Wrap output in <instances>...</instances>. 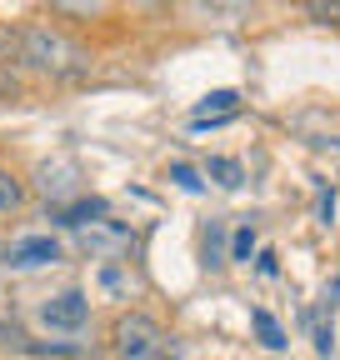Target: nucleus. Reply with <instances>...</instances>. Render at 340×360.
<instances>
[{
  "label": "nucleus",
  "mask_w": 340,
  "mask_h": 360,
  "mask_svg": "<svg viewBox=\"0 0 340 360\" xmlns=\"http://www.w3.org/2000/svg\"><path fill=\"white\" fill-rule=\"evenodd\" d=\"M15 51H20V65L25 70H40V75H75L80 70V51L51 25H25L20 40H15Z\"/></svg>",
  "instance_id": "1"
},
{
  "label": "nucleus",
  "mask_w": 340,
  "mask_h": 360,
  "mask_svg": "<svg viewBox=\"0 0 340 360\" xmlns=\"http://www.w3.org/2000/svg\"><path fill=\"white\" fill-rule=\"evenodd\" d=\"M110 345H115L120 360H160L170 350L160 321H150V315H140V310H131V315H120V321H115Z\"/></svg>",
  "instance_id": "2"
},
{
  "label": "nucleus",
  "mask_w": 340,
  "mask_h": 360,
  "mask_svg": "<svg viewBox=\"0 0 340 360\" xmlns=\"http://www.w3.org/2000/svg\"><path fill=\"white\" fill-rule=\"evenodd\" d=\"M40 321L51 330L75 335V330H85V321H91V300H85V290H60V295H51L40 305Z\"/></svg>",
  "instance_id": "3"
},
{
  "label": "nucleus",
  "mask_w": 340,
  "mask_h": 360,
  "mask_svg": "<svg viewBox=\"0 0 340 360\" xmlns=\"http://www.w3.org/2000/svg\"><path fill=\"white\" fill-rule=\"evenodd\" d=\"M6 260H11L15 270L55 265V260H60V245H55L51 236H20V240H11V245H6Z\"/></svg>",
  "instance_id": "4"
},
{
  "label": "nucleus",
  "mask_w": 340,
  "mask_h": 360,
  "mask_svg": "<svg viewBox=\"0 0 340 360\" xmlns=\"http://www.w3.org/2000/svg\"><path fill=\"white\" fill-rule=\"evenodd\" d=\"M235 105H240V96H235V90H210V96L200 101V110H195V130L230 120V115H235Z\"/></svg>",
  "instance_id": "5"
},
{
  "label": "nucleus",
  "mask_w": 340,
  "mask_h": 360,
  "mask_svg": "<svg viewBox=\"0 0 340 360\" xmlns=\"http://www.w3.org/2000/svg\"><path fill=\"white\" fill-rule=\"evenodd\" d=\"M25 205V186H20V175L11 165H0V215H15Z\"/></svg>",
  "instance_id": "6"
},
{
  "label": "nucleus",
  "mask_w": 340,
  "mask_h": 360,
  "mask_svg": "<svg viewBox=\"0 0 340 360\" xmlns=\"http://www.w3.org/2000/svg\"><path fill=\"white\" fill-rule=\"evenodd\" d=\"M105 215H110V210H105V200H75V205H65V210H60V225H75V231H80L85 220L100 225Z\"/></svg>",
  "instance_id": "7"
},
{
  "label": "nucleus",
  "mask_w": 340,
  "mask_h": 360,
  "mask_svg": "<svg viewBox=\"0 0 340 360\" xmlns=\"http://www.w3.org/2000/svg\"><path fill=\"white\" fill-rule=\"evenodd\" d=\"M250 326H255V330H261V340H266L270 350H285V345H290V335L280 330V321H275V315H270V310H250Z\"/></svg>",
  "instance_id": "8"
},
{
  "label": "nucleus",
  "mask_w": 340,
  "mask_h": 360,
  "mask_svg": "<svg viewBox=\"0 0 340 360\" xmlns=\"http://www.w3.org/2000/svg\"><path fill=\"white\" fill-rule=\"evenodd\" d=\"M210 180H216V186H225V191H235L240 180H245V170H240V160L216 155V160H210Z\"/></svg>",
  "instance_id": "9"
},
{
  "label": "nucleus",
  "mask_w": 340,
  "mask_h": 360,
  "mask_svg": "<svg viewBox=\"0 0 340 360\" xmlns=\"http://www.w3.org/2000/svg\"><path fill=\"white\" fill-rule=\"evenodd\" d=\"M170 180H176L181 191H190V195H200V191H205L200 170H195V165H185V160H176V165H170Z\"/></svg>",
  "instance_id": "10"
},
{
  "label": "nucleus",
  "mask_w": 340,
  "mask_h": 360,
  "mask_svg": "<svg viewBox=\"0 0 340 360\" xmlns=\"http://www.w3.org/2000/svg\"><path fill=\"white\" fill-rule=\"evenodd\" d=\"M250 250H255V231H250V225H240V231H235V245H230V260H250Z\"/></svg>",
  "instance_id": "11"
},
{
  "label": "nucleus",
  "mask_w": 340,
  "mask_h": 360,
  "mask_svg": "<svg viewBox=\"0 0 340 360\" xmlns=\"http://www.w3.org/2000/svg\"><path fill=\"white\" fill-rule=\"evenodd\" d=\"M306 15H315V20H325V25H340V6H320V0H310Z\"/></svg>",
  "instance_id": "12"
},
{
  "label": "nucleus",
  "mask_w": 340,
  "mask_h": 360,
  "mask_svg": "<svg viewBox=\"0 0 340 360\" xmlns=\"http://www.w3.org/2000/svg\"><path fill=\"white\" fill-rule=\"evenodd\" d=\"M315 350H320V355L335 350V330H330V326H315Z\"/></svg>",
  "instance_id": "13"
},
{
  "label": "nucleus",
  "mask_w": 340,
  "mask_h": 360,
  "mask_svg": "<svg viewBox=\"0 0 340 360\" xmlns=\"http://www.w3.org/2000/svg\"><path fill=\"white\" fill-rule=\"evenodd\" d=\"M255 270H261V276H275V270H280V265H275V250H261V260H255Z\"/></svg>",
  "instance_id": "14"
},
{
  "label": "nucleus",
  "mask_w": 340,
  "mask_h": 360,
  "mask_svg": "<svg viewBox=\"0 0 340 360\" xmlns=\"http://www.w3.org/2000/svg\"><path fill=\"white\" fill-rule=\"evenodd\" d=\"M6 96H15V75H11V70H0V101H6Z\"/></svg>",
  "instance_id": "15"
},
{
  "label": "nucleus",
  "mask_w": 340,
  "mask_h": 360,
  "mask_svg": "<svg viewBox=\"0 0 340 360\" xmlns=\"http://www.w3.org/2000/svg\"><path fill=\"white\" fill-rule=\"evenodd\" d=\"M0 340H15V345H20V335H15V330H6V326H0Z\"/></svg>",
  "instance_id": "16"
},
{
  "label": "nucleus",
  "mask_w": 340,
  "mask_h": 360,
  "mask_svg": "<svg viewBox=\"0 0 340 360\" xmlns=\"http://www.w3.org/2000/svg\"><path fill=\"white\" fill-rule=\"evenodd\" d=\"M160 360H181V355H176V350H165V355H160Z\"/></svg>",
  "instance_id": "17"
}]
</instances>
